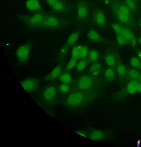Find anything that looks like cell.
Returning <instances> with one entry per match:
<instances>
[{
  "label": "cell",
  "instance_id": "6da1fadb",
  "mask_svg": "<svg viewBox=\"0 0 141 147\" xmlns=\"http://www.w3.org/2000/svg\"><path fill=\"white\" fill-rule=\"evenodd\" d=\"M48 14L42 12L21 15L19 19L23 23L31 27L40 28Z\"/></svg>",
  "mask_w": 141,
  "mask_h": 147
},
{
  "label": "cell",
  "instance_id": "7a4b0ae2",
  "mask_svg": "<svg viewBox=\"0 0 141 147\" xmlns=\"http://www.w3.org/2000/svg\"><path fill=\"white\" fill-rule=\"evenodd\" d=\"M55 11L67 13L69 11L68 5L63 0H43Z\"/></svg>",
  "mask_w": 141,
  "mask_h": 147
},
{
  "label": "cell",
  "instance_id": "3957f363",
  "mask_svg": "<svg viewBox=\"0 0 141 147\" xmlns=\"http://www.w3.org/2000/svg\"><path fill=\"white\" fill-rule=\"evenodd\" d=\"M64 22L63 19L55 16L48 14L40 28H56L63 25Z\"/></svg>",
  "mask_w": 141,
  "mask_h": 147
},
{
  "label": "cell",
  "instance_id": "277c9868",
  "mask_svg": "<svg viewBox=\"0 0 141 147\" xmlns=\"http://www.w3.org/2000/svg\"><path fill=\"white\" fill-rule=\"evenodd\" d=\"M31 45L27 43L18 47L16 51V55L18 61L21 63H25L28 60L31 49Z\"/></svg>",
  "mask_w": 141,
  "mask_h": 147
},
{
  "label": "cell",
  "instance_id": "5b68a950",
  "mask_svg": "<svg viewBox=\"0 0 141 147\" xmlns=\"http://www.w3.org/2000/svg\"><path fill=\"white\" fill-rule=\"evenodd\" d=\"M89 13L87 3L84 1L79 3L77 6L76 20L79 22H83L86 20Z\"/></svg>",
  "mask_w": 141,
  "mask_h": 147
},
{
  "label": "cell",
  "instance_id": "8992f818",
  "mask_svg": "<svg viewBox=\"0 0 141 147\" xmlns=\"http://www.w3.org/2000/svg\"><path fill=\"white\" fill-rule=\"evenodd\" d=\"M22 86L28 92L34 90L37 86L38 81L34 78L29 77L24 79L20 82Z\"/></svg>",
  "mask_w": 141,
  "mask_h": 147
},
{
  "label": "cell",
  "instance_id": "52a82bcc",
  "mask_svg": "<svg viewBox=\"0 0 141 147\" xmlns=\"http://www.w3.org/2000/svg\"><path fill=\"white\" fill-rule=\"evenodd\" d=\"M92 18L94 22L99 26H103L106 24L105 14L103 11L100 9H96L94 11Z\"/></svg>",
  "mask_w": 141,
  "mask_h": 147
},
{
  "label": "cell",
  "instance_id": "ba28073f",
  "mask_svg": "<svg viewBox=\"0 0 141 147\" xmlns=\"http://www.w3.org/2000/svg\"><path fill=\"white\" fill-rule=\"evenodd\" d=\"M83 94L81 92H77L71 95L67 100L68 103L71 105H77L81 103L83 98Z\"/></svg>",
  "mask_w": 141,
  "mask_h": 147
},
{
  "label": "cell",
  "instance_id": "9c48e42d",
  "mask_svg": "<svg viewBox=\"0 0 141 147\" xmlns=\"http://www.w3.org/2000/svg\"><path fill=\"white\" fill-rule=\"evenodd\" d=\"M92 83V80L89 77L84 76L81 77L79 81V87L82 89H86L91 86Z\"/></svg>",
  "mask_w": 141,
  "mask_h": 147
},
{
  "label": "cell",
  "instance_id": "30bf717a",
  "mask_svg": "<svg viewBox=\"0 0 141 147\" xmlns=\"http://www.w3.org/2000/svg\"><path fill=\"white\" fill-rule=\"evenodd\" d=\"M26 7L31 11H37L41 8V5L37 0H28L26 3Z\"/></svg>",
  "mask_w": 141,
  "mask_h": 147
},
{
  "label": "cell",
  "instance_id": "8fae6325",
  "mask_svg": "<svg viewBox=\"0 0 141 147\" xmlns=\"http://www.w3.org/2000/svg\"><path fill=\"white\" fill-rule=\"evenodd\" d=\"M112 11L115 16L120 22L123 23H128L131 21V16L116 11Z\"/></svg>",
  "mask_w": 141,
  "mask_h": 147
},
{
  "label": "cell",
  "instance_id": "7c38bea8",
  "mask_svg": "<svg viewBox=\"0 0 141 147\" xmlns=\"http://www.w3.org/2000/svg\"><path fill=\"white\" fill-rule=\"evenodd\" d=\"M61 72V67L58 65L55 67L45 77V79L49 80L54 79L58 78Z\"/></svg>",
  "mask_w": 141,
  "mask_h": 147
},
{
  "label": "cell",
  "instance_id": "4fadbf2b",
  "mask_svg": "<svg viewBox=\"0 0 141 147\" xmlns=\"http://www.w3.org/2000/svg\"><path fill=\"white\" fill-rule=\"evenodd\" d=\"M56 94L55 88L53 86H50L47 88L44 91L43 93L44 98L47 100H50L52 99Z\"/></svg>",
  "mask_w": 141,
  "mask_h": 147
},
{
  "label": "cell",
  "instance_id": "5bb4252c",
  "mask_svg": "<svg viewBox=\"0 0 141 147\" xmlns=\"http://www.w3.org/2000/svg\"><path fill=\"white\" fill-rule=\"evenodd\" d=\"M88 36L89 40L93 41L99 42L102 40L100 35L93 29L90 30L88 33Z\"/></svg>",
  "mask_w": 141,
  "mask_h": 147
},
{
  "label": "cell",
  "instance_id": "9a60e30c",
  "mask_svg": "<svg viewBox=\"0 0 141 147\" xmlns=\"http://www.w3.org/2000/svg\"><path fill=\"white\" fill-rule=\"evenodd\" d=\"M79 36L78 32H75L72 33L68 37L66 44L69 47L77 40Z\"/></svg>",
  "mask_w": 141,
  "mask_h": 147
},
{
  "label": "cell",
  "instance_id": "2e32d148",
  "mask_svg": "<svg viewBox=\"0 0 141 147\" xmlns=\"http://www.w3.org/2000/svg\"><path fill=\"white\" fill-rule=\"evenodd\" d=\"M122 35L128 41H131L134 38L132 33L127 28H122Z\"/></svg>",
  "mask_w": 141,
  "mask_h": 147
},
{
  "label": "cell",
  "instance_id": "e0dca14e",
  "mask_svg": "<svg viewBox=\"0 0 141 147\" xmlns=\"http://www.w3.org/2000/svg\"><path fill=\"white\" fill-rule=\"evenodd\" d=\"M138 82L136 80L130 82L128 84L127 89L128 92L132 94L136 92V86Z\"/></svg>",
  "mask_w": 141,
  "mask_h": 147
},
{
  "label": "cell",
  "instance_id": "ac0fdd59",
  "mask_svg": "<svg viewBox=\"0 0 141 147\" xmlns=\"http://www.w3.org/2000/svg\"><path fill=\"white\" fill-rule=\"evenodd\" d=\"M104 78L107 81H111L115 78V74L113 70L111 68H108L106 70L104 74Z\"/></svg>",
  "mask_w": 141,
  "mask_h": 147
},
{
  "label": "cell",
  "instance_id": "d6986e66",
  "mask_svg": "<svg viewBox=\"0 0 141 147\" xmlns=\"http://www.w3.org/2000/svg\"><path fill=\"white\" fill-rule=\"evenodd\" d=\"M60 80L65 84H69L71 82L72 78L71 75L68 73H64L62 74L60 77Z\"/></svg>",
  "mask_w": 141,
  "mask_h": 147
},
{
  "label": "cell",
  "instance_id": "ffe728a7",
  "mask_svg": "<svg viewBox=\"0 0 141 147\" xmlns=\"http://www.w3.org/2000/svg\"><path fill=\"white\" fill-rule=\"evenodd\" d=\"M99 53L96 50H92L90 51L88 55L89 60L92 62H95L98 59Z\"/></svg>",
  "mask_w": 141,
  "mask_h": 147
},
{
  "label": "cell",
  "instance_id": "44dd1931",
  "mask_svg": "<svg viewBox=\"0 0 141 147\" xmlns=\"http://www.w3.org/2000/svg\"><path fill=\"white\" fill-rule=\"evenodd\" d=\"M105 61L106 64L109 66H113L115 63V59L114 56L112 55H108L105 57Z\"/></svg>",
  "mask_w": 141,
  "mask_h": 147
},
{
  "label": "cell",
  "instance_id": "7402d4cb",
  "mask_svg": "<svg viewBox=\"0 0 141 147\" xmlns=\"http://www.w3.org/2000/svg\"><path fill=\"white\" fill-rule=\"evenodd\" d=\"M103 136L102 133L100 131H96L91 134L90 138L92 140H100Z\"/></svg>",
  "mask_w": 141,
  "mask_h": 147
},
{
  "label": "cell",
  "instance_id": "603a6c76",
  "mask_svg": "<svg viewBox=\"0 0 141 147\" xmlns=\"http://www.w3.org/2000/svg\"><path fill=\"white\" fill-rule=\"evenodd\" d=\"M87 64V61L85 59H83L77 64L76 67L78 71H81L85 68Z\"/></svg>",
  "mask_w": 141,
  "mask_h": 147
},
{
  "label": "cell",
  "instance_id": "cb8c5ba5",
  "mask_svg": "<svg viewBox=\"0 0 141 147\" xmlns=\"http://www.w3.org/2000/svg\"><path fill=\"white\" fill-rule=\"evenodd\" d=\"M131 65L133 67L138 69H141V62L140 60L136 57L132 58L130 61Z\"/></svg>",
  "mask_w": 141,
  "mask_h": 147
},
{
  "label": "cell",
  "instance_id": "d4e9b609",
  "mask_svg": "<svg viewBox=\"0 0 141 147\" xmlns=\"http://www.w3.org/2000/svg\"><path fill=\"white\" fill-rule=\"evenodd\" d=\"M117 41L118 44L120 46L125 45L128 41L122 35L116 34Z\"/></svg>",
  "mask_w": 141,
  "mask_h": 147
},
{
  "label": "cell",
  "instance_id": "484cf974",
  "mask_svg": "<svg viewBox=\"0 0 141 147\" xmlns=\"http://www.w3.org/2000/svg\"><path fill=\"white\" fill-rule=\"evenodd\" d=\"M88 49L87 47H83L79 49V58L83 59L87 56L88 53Z\"/></svg>",
  "mask_w": 141,
  "mask_h": 147
},
{
  "label": "cell",
  "instance_id": "4316f807",
  "mask_svg": "<svg viewBox=\"0 0 141 147\" xmlns=\"http://www.w3.org/2000/svg\"><path fill=\"white\" fill-rule=\"evenodd\" d=\"M128 74L130 77L133 79L136 80L139 78L138 72L136 69H132L129 70Z\"/></svg>",
  "mask_w": 141,
  "mask_h": 147
},
{
  "label": "cell",
  "instance_id": "83f0119b",
  "mask_svg": "<svg viewBox=\"0 0 141 147\" xmlns=\"http://www.w3.org/2000/svg\"><path fill=\"white\" fill-rule=\"evenodd\" d=\"M125 4L130 10H135L136 8V4L133 0H125Z\"/></svg>",
  "mask_w": 141,
  "mask_h": 147
},
{
  "label": "cell",
  "instance_id": "f1b7e54d",
  "mask_svg": "<svg viewBox=\"0 0 141 147\" xmlns=\"http://www.w3.org/2000/svg\"><path fill=\"white\" fill-rule=\"evenodd\" d=\"M101 68L100 63L97 62L92 64L89 68L90 71L93 73L97 72L99 71Z\"/></svg>",
  "mask_w": 141,
  "mask_h": 147
},
{
  "label": "cell",
  "instance_id": "f546056e",
  "mask_svg": "<svg viewBox=\"0 0 141 147\" xmlns=\"http://www.w3.org/2000/svg\"><path fill=\"white\" fill-rule=\"evenodd\" d=\"M78 58L71 57V58L68 63L66 68L68 69H70L75 65Z\"/></svg>",
  "mask_w": 141,
  "mask_h": 147
},
{
  "label": "cell",
  "instance_id": "4dcf8cb0",
  "mask_svg": "<svg viewBox=\"0 0 141 147\" xmlns=\"http://www.w3.org/2000/svg\"><path fill=\"white\" fill-rule=\"evenodd\" d=\"M112 27L116 34L122 35V27L120 25L116 23H113Z\"/></svg>",
  "mask_w": 141,
  "mask_h": 147
},
{
  "label": "cell",
  "instance_id": "1f68e13d",
  "mask_svg": "<svg viewBox=\"0 0 141 147\" xmlns=\"http://www.w3.org/2000/svg\"><path fill=\"white\" fill-rule=\"evenodd\" d=\"M125 66L121 64L118 65L117 67V71L120 76H124L125 73Z\"/></svg>",
  "mask_w": 141,
  "mask_h": 147
},
{
  "label": "cell",
  "instance_id": "d6a6232c",
  "mask_svg": "<svg viewBox=\"0 0 141 147\" xmlns=\"http://www.w3.org/2000/svg\"><path fill=\"white\" fill-rule=\"evenodd\" d=\"M79 49L77 47H74L72 49V51L71 56L72 57L79 58Z\"/></svg>",
  "mask_w": 141,
  "mask_h": 147
},
{
  "label": "cell",
  "instance_id": "836d02e7",
  "mask_svg": "<svg viewBox=\"0 0 141 147\" xmlns=\"http://www.w3.org/2000/svg\"><path fill=\"white\" fill-rule=\"evenodd\" d=\"M59 89L60 91L62 92H66L69 89V86L67 84L64 83L60 86Z\"/></svg>",
  "mask_w": 141,
  "mask_h": 147
},
{
  "label": "cell",
  "instance_id": "e575fe53",
  "mask_svg": "<svg viewBox=\"0 0 141 147\" xmlns=\"http://www.w3.org/2000/svg\"><path fill=\"white\" fill-rule=\"evenodd\" d=\"M136 90L137 92H141V83H137Z\"/></svg>",
  "mask_w": 141,
  "mask_h": 147
},
{
  "label": "cell",
  "instance_id": "d590c367",
  "mask_svg": "<svg viewBox=\"0 0 141 147\" xmlns=\"http://www.w3.org/2000/svg\"><path fill=\"white\" fill-rule=\"evenodd\" d=\"M137 55L138 57L141 59V51H139L137 53Z\"/></svg>",
  "mask_w": 141,
  "mask_h": 147
},
{
  "label": "cell",
  "instance_id": "8d00e7d4",
  "mask_svg": "<svg viewBox=\"0 0 141 147\" xmlns=\"http://www.w3.org/2000/svg\"><path fill=\"white\" fill-rule=\"evenodd\" d=\"M138 40L139 43L141 45V37L139 38Z\"/></svg>",
  "mask_w": 141,
  "mask_h": 147
},
{
  "label": "cell",
  "instance_id": "74e56055",
  "mask_svg": "<svg viewBox=\"0 0 141 147\" xmlns=\"http://www.w3.org/2000/svg\"><path fill=\"white\" fill-rule=\"evenodd\" d=\"M139 78L140 81L141 82V74L139 76Z\"/></svg>",
  "mask_w": 141,
  "mask_h": 147
},
{
  "label": "cell",
  "instance_id": "f35d334b",
  "mask_svg": "<svg viewBox=\"0 0 141 147\" xmlns=\"http://www.w3.org/2000/svg\"></svg>",
  "mask_w": 141,
  "mask_h": 147
}]
</instances>
